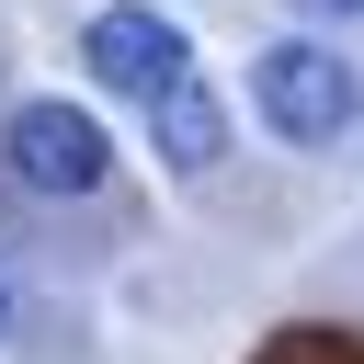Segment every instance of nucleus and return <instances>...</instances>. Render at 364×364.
<instances>
[{"instance_id":"nucleus-6","label":"nucleus","mask_w":364,"mask_h":364,"mask_svg":"<svg viewBox=\"0 0 364 364\" xmlns=\"http://www.w3.org/2000/svg\"><path fill=\"white\" fill-rule=\"evenodd\" d=\"M0 330H11V296H0Z\"/></svg>"},{"instance_id":"nucleus-4","label":"nucleus","mask_w":364,"mask_h":364,"mask_svg":"<svg viewBox=\"0 0 364 364\" xmlns=\"http://www.w3.org/2000/svg\"><path fill=\"white\" fill-rule=\"evenodd\" d=\"M148 148H159V171H216V148H228V114H216V80H171L159 102H148Z\"/></svg>"},{"instance_id":"nucleus-5","label":"nucleus","mask_w":364,"mask_h":364,"mask_svg":"<svg viewBox=\"0 0 364 364\" xmlns=\"http://www.w3.org/2000/svg\"><path fill=\"white\" fill-rule=\"evenodd\" d=\"M296 11H318V23H341V11H364V0H296Z\"/></svg>"},{"instance_id":"nucleus-3","label":"nucleus","mask_w":364,"mask_h":364,"mask_svg":"<svg viewBox=\"0 0 364 364\" xmlns=\"http://www.w3.org/2000/svg\"><path fill=\"white\" fill-rule=\"evenodd\" d=\"M80 68H91L102 91H125V102H159V91L193 68V34H182L171 11H148V0H114V11L80 23Z\"/></svg>"},{"instance_id":"nucleus-2","label":"nucleus","mask_w":364,"mask_h":364,"mask_svg":"<svg viewBox=\"0 0 364 364\" xmlns=\"http://www.w3.org/2000/svg\"><path fill=\"white\" fill-rule=\"evenodd\" d=\"M0 171H11L23 193H46V205H80V193H102L114 136H102L80 102H23L11 136H0Z\"/></svg>"},{"instance_id":"nucleus-1","label":"nucleus","mask_w":364,"mask_h":364,"mask_svg":"<svg viewBox=\"0 0 364 364\" xmlns=\"http://www.w3.org/2000/svg\"><path fill=\"white\" fill-rule=\"evenodd\" d=\"M353 68L330 57V46H307V34H284V46H262L250 57V114L284 136V148H330L341 125H353Z\"/></svg>"}]
</instances>
